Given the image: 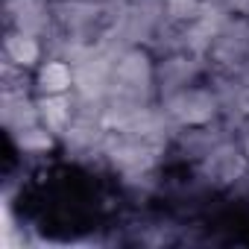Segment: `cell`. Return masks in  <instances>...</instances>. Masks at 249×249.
Here are the masks:
<instances>
[{"mask_svg":"<svg viewBox=\"0 0 249 249\" xmlns=\"http://www.w3.org/2000/svg\"><path fill=\"white\" fill-rule=\"evenodd\" d=\"M208 68L211 71H234L249 59V15H231L217 38L211 41L208 53Z\"/></svg>","mask_w":249,"mask_h":249,"instance_id":"5b68a950","label":"cell"},{"mask_svg":"<svg viewBox=\"0 0 249 249\" xmlns=\"http://www.w3.org/2000/svg\"><path fill=\"white\" fill-rule=\"evenodd\" d=\"M211 68L208 59L191 50H173L164 56H156V91H159V103L173 97L176 91L196 85L202 79H208Z\"/></svg>","mask_w":249,"mask_h":249,"instance_id":"277c9868","label":"cell"},{"mask_svg":"<svg viewBox=\"0 0 249 249\" xmlns=\"http://www.w3.org/2000/svg\"><path fill=\"white\" fill-rule=\"evenodd\" d=\"M12 138V147L18 156H27V159H41V156H50L53 150H62L59 144V135L50 132L44 123H33L27 129H18L9 135Z\"/></svg>","mask_w":249,"mask_h":249,"instance_id":"30bf717a","label":"cell"},{"mask_svg":"<svg viewBox=\"0 0 249 249\" xmlns=\"http://www.w3.org/2000/svg\"><path fill=\"white\" fill-rule=\"evenodd\" d=\"M194 173H196V179L202 182L205 191H211V194H229L249 173V159L240 150L237 138L229 135L199 164H194Z\"/></svg>","mask_w":249,"mask_h":249,"instance_id":"7a4b0ae2","label":"cell"},{"mask_svg":"<svg viewBox=\"0 0 249 249\" xmlns=\"http://www.w3.org/2000/svg\"><path fill=\"white\" fill-rule=\"evenodd\" d=\"M0 117H3V126H6L9 135L18 132V129L33 126V123H41L36 91L3 88V97H0Z\"/></svg>","mask_w":249,"mask_h":249,"instance_id":"52a82bcc","label":"cell"},{"mask_svg":"<svg viewBox=\"0 0 249 249\" xmlns=\"http://www.w3.org/2000/svg\"><path fill=\"white\" fill-rule=\"evenodd\" d=\"M47 56V41L30 33L3 30V62L21 71H36Z\"/></svg>","mask_w":249,"mask_h":249,"instance_id":"ba28073f","label":"cell"},{"mask_svg":"<svg viewBox=\"0 0 249 249\" xmlns=\"http://www.w3.org/2000/svg\"><path fill=\"white\" fill-rule=\"evenodd\" d=\"M36 94H71L73 91V65L62 56L47 53L44 62L33 71Z\"/></svg>","mask_w":249,"mask_h":249,"instance_id":"9c48e42d","label":"cell"},{"mask_svg":"<svg viewBox=\"0 0 249 249\" xmlns=\"http://www.w3.org/2000/svg\"><path fill=\"white\" fill-rule=\"evenodd\" d=\"M3 30L30 33L47 41L56 30L53 3L50 0H3Z\"/></svg>","mask_w":249,"mask_h":249,"instance_id":"8992f818","label":"cell"},{"mask_svg":"<svg viewBox=\"0 0 249 249\" xmlns=\"http://www.w3.org/2000/svg\"><path fill=\"white\" fill-rule=\"evenodd\" d=\"M234 138H237L240 150H243V153H246V159H249V117H246L243 123H237V129H234Z\"/></svg>","mask_w":249,"mask_h":249,"instance_id":"4fadbf2b","label":"cell"},{"mask_svg":"<svg viewBox=\"0 0 249 249\" xmlns=\"http://www.w3.org/2000/svg\"><path fill=\"white\" fill-rule=\"evenodd\" d=\"M108 97L132 103H159L156 91V53L150 47H126L114 53Z\"/></svg>","mask_w":249,"mask_h":249,"instance_id":"6da1fadb","label":"cell"},{"mask_svg":"<svg viewBox=\"0 0 249 249\" xmlns=\"http://www.w3.org/2000/svg\"><path fill=\"white\" fill-rule=\"evenodd\" d=\"M50 3H59V0H50Z\"/></svg>","mask_w":249,"mask_h":249,"instance_id":"5bb4252c","label":"cell"},{"mask_svg":"<svg viewBox=\"0 0 249 249\" xmlns=\"http://www.w3.org/2000/svg\"><path fill=\"white\" fill-rule=\"evenodd\" d=\"M38 114H41V123H44L50 132L62 135L71 123H73V117H76L73 91L71 94H41L38 97Z\"/></svg>","mask_w":249,"mask_h":249,"instance_id":"8fae6325","label":"cell"},{"mask_svg":"<svg viewBox=\"0 0 249 249\" xmlns=\"http://www.w3.org/2000/svg\"><path fill=\"white\" fill-rule=\"evenodd\" d=\"M164 114L173 120L176 129H188V126H205V123L220 120V100L217 91L208 79L188 85L182 91H176L173 97L161 100Z\"/></svg>","mask_w":249,"mask_h":249,"instance_id":"3957f363","label":"cell"},{"mask_svg":"<svg viewBox=\"0 0 249 249\" xmlns=\"http://www.w3.org/2000/svg\"><path fill=\"white\" fill-rule=\"evenodd\" d=\"M208 3V0H167V18L176 21V24H185L191 21L202 6Z\"/></svg>","mask_w":249,"mask_h":249,"instance_id":"7c38bea8","label":"cell"}]
</instances>
